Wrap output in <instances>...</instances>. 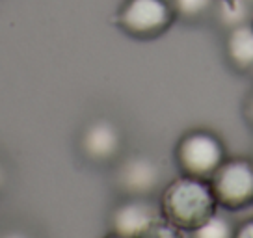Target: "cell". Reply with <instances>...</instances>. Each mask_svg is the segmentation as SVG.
Masks as SVG:
<instances>
[{
  "label": "cell",
  "instance_id": "obj_9",
  "mask_svg": "<svg viewBox=\"0 0 253 238\" xmlns=\"http://www.w3.org/2000/svg\"><path fill=\"white\" fill-rule=\"evenodd\" d=\"M192 238H235V225L227 216L216 212L205 223L190 231Z\"/></svg>",
  "mask_w": 253,
  "mask_h": 238
},
{
  "label": "cell",
  "instance_id": "obj_13",
  "mask_svg": "<svg viewBox=\"0 0 253 238\" xmlns=\"http://www.w3.org/2000/svg\"><path fill=\"white\" fill-rule=\"evenodd\" d=\"M244 114H246V119H248V123H250V125L253 127V91L250 93V97H248V101H246Z\"/></svg>",
  "mask_w": 253,
  "mask_h": 238
},
{
  "label": "cell",
  "instance_id": "obj_2",
  "mask_svg": "<svg viewBox=\"0 0 253 238\" xmlns=\"http://www.w3.org/2000/svg\"><path fill=\"white\" fill-rule=\"evenodd\" d=\"M177 21L173 0H125L116 24L134 40H157Z\"/></svg>",
  "mask_w": 253,
  "mask_h": 238
},
{
  "label": "cell",
  "instance_id": "obj_3",
  "mask_svg": "<svg viewBox=\"0 0 253 238\" xmlns=\"http://www.w3.org/2000/svg\"><path fill=\"white\" fill-rule=\"evenodd\" d=\"M175 160L182 175L211 181L225 160V147L216 134L209 130H192L177 143Z\"/></svg>",
  "mask_w": 253,
  "mask_h": 238
},
{
  "label": "cell",
  "instance_id": "obj_16",
  "mask_svg": "<svg viewBox=\"0 0 253 238\" xmlns=\"http://www.w3.org/2000/svg\"><path fill=\"white\" fill-rule=\"evenodd\" d=\"M0 183H2V173H0Z\"/></svg>",
  "mask_w": 253,
  "mask_h": 238
},
{
  "label": "cell",
  "instance_id": "obj_14",
  "mask_svg": "<svg viewBox=\"0 0 253 238\" xmlns=\"http://www.w3.org/2000/svg\"><path fill=\"white\" fill-rule=\"evenodd\" d=\"M0 238H30V237H28V235H24V233H19V231H11V233L2 235Z\"/></svg>",
  "mask_w": 253,
  "mask_h": 238
},
{
  "label": "cell",
  "instance_id": "obj_17",
  "mask_svg": "<svg viewBox=\"0 0 253 238\" xmlns=\"http://www.w3.org/2000/svg\"><path fill=\"white\" fill-rule=\"evenodd\" d=\"M218 2H227V0H218Z\"/></svg>",
  "mask_w": 253,
  "mask_h": 238
},
{
  "label": "cell",
  "instance_id": "obj_15",
  "mask_svg": "<svg viewBox=\"0 0 253 238\" xmlns=\"http://www.w3.org/2000/svg\"><path fill=\"white\" fill-rule=\"evenodd\" d=\"M106 238H123V237H118V235H114V233H110V235H108Z\"/></svg>",
  "mask_w": 253,
  "mask_h": 238
},
{
  "label": "cell",
  "instance_id": "obj_11",
  "mask_svg": "<svg viewBox=\"0 0 253 238\" xmlns=\"http://www.w3.org/2000/svg\"><path fill=\"white\" fill-rule=\"evenodd\" d=\"M181 233V229H177L173 223H169L160 216L157 222L151 223L138 238H182Z\"/></svg>",
  "mask_w": 253,
  "mask_h": 238
},
{
  "label": "cell",
  "instance_id": "obj_1",
  "mask_svg": "<svg viewBox=\"0 0 253 238\" xmlns=\"http://www.w3.org/2000/svg\"><path fill=\"white\" fill-rule=\"evenodd\" d=\"M218 201L209 181L182 175L166 186L160 199V214L181 231H194L218 212Z\"/></svg>",
  "mask_w": 253,
  "mask_h": 238
},
{
  "label": "cell",
  "instance_id": "obj_6",
  "mask_svg": "<svg viewBox=\"0 0 253 238\" xmlns=\"http://www.w3.org/2000/svg\"><path fill=\"white\" fill-rule=\"evenodd\" d=\"M160 216V208L145 198H130L114 208L110 218L112 233L123 238H138Z\"/></svg>",
  "mask_w": 253,
  "mask_h": 238
},
{
  "label": "cell",
  "instance_id": "obj_19",
  "mask_svg": "<svg viewBox=\"0 0 253 238\" xmlns=\"http://www.w3.org/2000/svg\"><path fill=\"white\" fill-rule=\"evenodd\" d=\"M252 30H253V19H252Z\"/></svg>",
  "mask_w": 253,
  "mask_h": 238
},
{
  "label": "cell",
  "instance_id": "obj_5",
  "mask_svg": "<svg viewBox=\"0 0 253 238\" xmlns=\"http://www.w3.org/2000/svg\"><path fill=\"white\" fill-rule=\"evenodd\" d=\"M162 171L153 159L145 155H134L126 159L118 167L116 183L119 190L128 194L130 198H145L155 192L160 184Z\"/></svg>",
  "mask_w": 253,
  "mask_h": 238
},
{
  "label": "cell",
  "instance_id": "obj_18",
  "mask_svg": "<svg viewBox=\"0 0 253 238\" xmlns=\"http://www.w3.org/2000/svg\"><path fill=\"white\" fill-rule=\"evenodd\" d=\"M244 2H253V0H244Z\"/></svg>",
  "mask_w": 253,
  "mask_h": 238
},
{
  "label": "cell",
  "instance_id": "obj_7",
  "mask_svg": "<svg viewBox=\"0 0 253 238\" xmlns=\"http://www.w3.org/2000/svg\"><path fill=\"white\" fill-rule=\"evenodd\" d=\"M123 145V136L116 123L110 119H97L89 123L80 138V147L87 160L104 164L119 155Z\"/></svg>",
  "mask_w": 253,
  "mask_h": 238
},
{
  "label": "cell",
  "instance_id": "obj_10",
  "mask_svg": "<svg viewBox=\"0 0 253 238\" xmlns=\"http://www.w3.org/2000/svg\"><path fill=\"white\" fill-rule=\"evenodd\" d=\"M214 2L216 0H173V6L177 19L181 17L184 21H196L212 8Z\"/></svg>",
  "mask_w": 253,
  "mask_h": 238
},
{
  "label": "cell",
  "instance_id": "obj_4",
  "mask_svg": "<svg viewBox=\"0 0 253 238\" xmlns=\"http://www.w3.org/2000/svg\"><path fill=\"white\" fill-rule=\"evenodd\" d=\"M211 188L223 210H244L253 205V162L246 159L223 160L211 177Z\"/></svg>",
  "mask_w": 253,
  "mask_h": 238
},
{
  "label": "cell",
  "instance_id": "obj_12",
  "mask_svg": "<svg viewBox=\"0 0 253 238\" xmlns=\"http://www.w3.org/2000/svg\"><path fill=\"white\" fill-rule=\"evenodd\" d=\"M235 238H253V218L235 227Z\"/></svg>",
  "mask_w": 253,
  "mask_h": 238
},
{
  "label": "cell",
  "instance_id": "obj_8",
  "mask_svg": "<svg viewBox=\"0 0 253 238\" xmlns=\"http://www.w3.org/2000/svg\"><path fill=\"white\" fill-rule=\"evenodd\" d=\"M225 52L231 65L240 73H248L253 69V30L252 24L240 23L231 28Z\"/></svg>",
  "mask_w": 253,
  "mask_h": 238
}]
</instances>
